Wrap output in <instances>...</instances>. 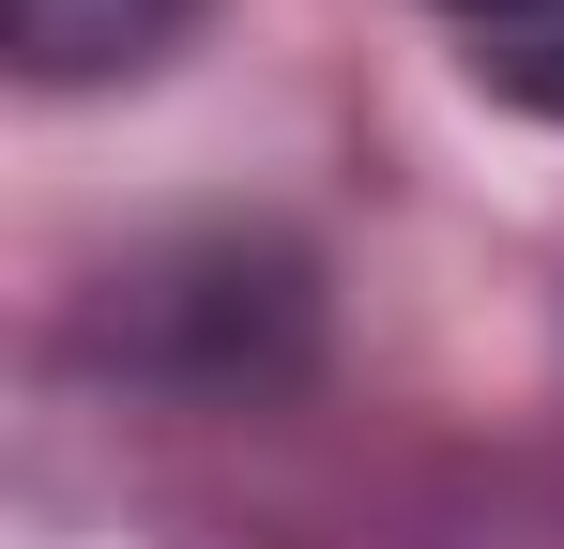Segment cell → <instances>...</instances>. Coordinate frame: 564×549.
Masks as SVG:
<instances>
[{
    "instance_id": "7a4b0ae2",
    "label": "cell",
    "mask_w": 564,
    "mask_h": 549,
    "mask_svg": "<svg viewBox=\"0 0 564 549\" xmlns=\"http://www.w3.org/2000/svg\"><path fill=\"white\" fill-rule=\"evenodd\" d=\"M519 107H564V31L534 46V62H519Z\"/></svg>"
},
{
    "instance_id": "3957f363",
    "label": "cell",
    "mask_w": 564,
    "mask_h": 549,
    "mask_svg": "<svg viewBox=\"0 0 564 549\" xmlns=\"http://www.w3.org/2000/svg\"><path fill=\"white\" fill-rule=\"evenodd\" d=\"M473 15H534V0H473Z\"/></svg>"
},
{
    "instance_id": "6da1fadb",
    "label": "cell",
    "mask_w": 564,
    "mask_h": 549,
    "mask_svg": "<svg viewBox=\"0 0 564 549\" xmlns=\"http://www.w3.org/2000/svg\"><path fill=\"white\" fill-rule=\"evenodd\" d=\"M198 31V0H0V46L31 92H93V77H153Z\"/></svg>"
}]
</instances>
